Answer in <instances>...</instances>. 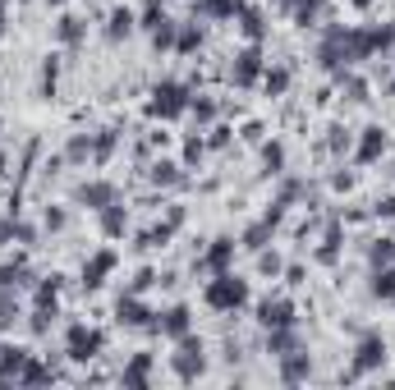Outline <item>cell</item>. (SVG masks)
<instances>
[{
	"label": "cell",
	"mask_w": 395,
	"mask_h": 390,
	"mask_svg": "<svg viewBox=\"0 0 395 390\" xmlns=\"http://www.w3.org/2000/svg\"><path fill=\"white\" fill-rule=\"evenodd\" d=\"M377 216H395V197H381V202H377Z\"/></svg>",
	"instance_id": "e575fe53"
},
{
	"label": "cell",
	"mask_w": 395,
	"mask_h": 390,
	"mask_svg": "<svg viewBox=\"0 0 395 390\" xmlns=\"http://www.w3.org/2000/svg\"><path fill=\"white\" fill-rule=\"evenodd\" d=\"M258 69H262V56H258V51H243L239 60H235V83H253Z\"/></svg>",
	"instance_id": "4fadbf2b"
},
{
	"label": "cell",
	"mask_w": 395,
	"mask_h": 390,
	"mask_svg": "<svg viewBox=\"0 0 395 390\" xmlns=\"http://www.w3.org/2000/svg\"><path fill=\"white\" fill-rule=\"evenodd\" d=\"M129 28H134V14H129V10H115V14H110V37H124Z\"/></svg>",
	"instance_id": "cb8c5ba5"
},
{
	"label": "cell",
	"mask_w": 395,
	"mask_h": 390,
	"mask_svg": "<svg viewBox=\"0 0 395 390\" xmlns=\"http://www.w3.org/2000/svg\"><path fill=\"white\" fill-rule=\"evenodd\" d=\"M372 294H377V299H391V294H395V267L377 271V280H372Z\"/></svg>",
	"instance_id": "7402d4cb"
},
{
	"label": "cell",
	"mask_w": 395,
	"mask_h": 390,
	"mask_svg": "<svg viewBox=\"0 0 395 390\" xmlns=\"http://www.w3.org/2000/svg\"><path fill=\"white\" fill-rule=\"evenodd\" d=\"M280 376H285V381H304L308 376V354H299V349H289V354H280Z\"/></svg>",
	"instance_id": "30bf717a"
},
{
	"label": "cell",
	"mask_w": 395,
	"mask_h": 390,
	"mask_svg": "<svg viewBox=\"0 0 395 390\" xmlns=\"http://www.w3.org/2000/svg\"><path fill=\"white\" fill-rule=\"evenodd\" d=\"M101 230H106L110 239H115V234H124V211H120V207H101Z\"/></svg>",
	"instance_id": "ffe728a7"
},
{
	"label": "cell",
	"mask_w": 395,
	"mask_h": 390,
	"mask_svg": "<svg viewBox=\"0 0 395 390\" xmlns=\"http://www.w3.org/2000/svg\"><path fill=\"white\" fill-rule=\"evenodd\" d=\"M230 257H235V243H230V239H216V243H212V253L202 257V267H207V271H216V276H221V271L230 267Z\"/></svg>",
	"instance_id": "9c48e42d"
},
{
	"label": "cell",
	"mask_w": 395,
	"mask_h": 390,
	"mask_svg": "<svg viewBox=\"0 0 395 390\" xmlns=\"http://www.w3.org/2000/svg\"><path fill=\"white\" fill-rule=\"evenodd\" d=\"M239 28L248 32V37H262V14H258V10H243V14H239Z\"/></svg>",
	"instance_id": "d4e9b609"
},
{
	"label": "cell",
	"mask_w": 395,
	"mask_h": 390,
	"mask_svg": "<svg viewBox=\"0 0 395 390\" xmlns=\"http://www.w3.org/2000/svg\"><path fill=\"white\" fill-rule=\"evenodd\" d=\"M88 151H92V138H74V143H69V161H83Z\"/></svg>",
	"instance_id": "f1b7e54d"
},
{
	"label": "cell",
	"mask_w": 395,
	"mask_h": 390,
	"mask_svg": "<svg viewBox=\"0 0 395 390\" xmlns=\"http://www.w3.org/2000/svg\"><path fill=\"white\" fill-rule=\"evenodd\" d=\"M51 5H60V0H51Z\"/></svg>",
	"instance_id": "74e56055"
},
{
	"label": "cell",
	"mask_w": 395,
	"mask_h": 390,
	"mask_svg": "<svg viewBox=\"0 0 395 390\" xmlns=\"http://www.w3.org/2000/svg\"><path fill=\"white\" fill-rule=\"evenodd\" d=\"M156 326L166 330V335H175V340H180V335H189V308H170Z\"/></svg>",
	"instance_id": "9a60e30c"
},
{
	"label": "cell",
	"mask_w": 395,
	"mask_h": 390,
	"mask_svg": "<svg viewBox=\"0 0 395 390\" xmlns=\"http://www.w3.org/2000/svg\"><path fill=\"white\" fill-rule=\"evenodd\" d=\"M19 285H28V267H23V262L0 267V289H19Z\"/></svg>",
	"instance_id": "d6986e66"
},
{
	"label": "cell",
	"mask_w": 395,
	"mask_h": 390,
	"mask_svg": "<svg viewBox=\"0 0 395 390\" xmlns=\"http://www.w3.org/2000/svg\"><path fill=\"white\" fill-rule=\"evenodd\" d=\"M78 197H83L88 207H110V202H115V188H110V184H83Z\"/></svg>",
	"instance_id": "7c38bea8"
},
{
	"label": "cell",
	"mask_w": 395,
	"mask_h": 390,
	"mask_svg": "<svg viewBox=\"0 0 395 390\" xmlns=\"http://www.w3.org/2000/svg\"><path fill=\"white\" fill-rule=\"evenodd\" d=\"M115 317H120L124 326H143V321H147V308H143L138 299H120L115 303Z\"/></svg>",
	"instance_id": "5bb4252c"
},
{
	"label": "cell",
	"mask_w": 395,
	"mask_h": 390,
	"mask_svg": "<svg viewBox=\"0 0 395 390\" xmlns=\"http://www.w3.org/2000/svg\"><path fill=\"white\" fill-rule=\"evenodd\" d=\"M207 303H212L216 313H235V308H243V303H248V285L221 271L212 285H207Z\"/></svg>",
	"instance_id": "6da1fadb"
},
{
	"label": "cell",
	"mask_w": 395,
	"mask_h": 390,
	"mask_svg": "<svg viewBox=\"0 0 395 390\" xmlns=\"http://www.w3.org/2000/svg\"><path fill=\"white\" fill-rule=\"evenodd\" d=\"M110 271H115V253H97V257L88 262V267H83V285L97 289V285H101V280L110 276Z\"/></svg>",
	"instance_id": "ba28073f"
},
{
	"label": "cell",
	"mask_w": 395,
	"mask_h": 390,
	"mask_svg": "<svg viewBox=\"0 0 395 390\" xmlns=\"http://www.w3.org/2000/svg\"><path fill=\"white\" fill-rule=\"evenodd\" d=\"M267 345H272V354H289V349H299V335L289 326H272V340H267Z\"/></svg>",
	"instance_id": "e0dca14e"
},
{
	"label": "cell",
	"mask_w": 395,
	"mask_h": 390,
	"mask_svg": "<svg viewBox=\"0 0 395 390\" xmlns=\"http://www.w3.org/2000/svg\"><path fill=\"white\" fill-rule=\"evenodd\" d=\"M262 271H267V276H276V271H280V257H276V253L262 257Z\"/></svg>",
	"instance_id": "836d02e7"
},
{
	"label": "cell",
	"mask_w": 395,
	"mask_h": 390,
	"mask_svg": "<svg viewBox=\"0 0 395 390\" xmlns=\"http://www.w3.org/2000/svg\"><path fill=\"white\" fill-rule=\"evenodd\" d=\"M147 372H152V358H147V354H138V358L124 367V386H143V381H147Z\"/></svg>",
	"instance_id": "ac0fdd59"
},
{
	"label": "cell",
	"mask_w": 395,
	"mask_h": 390,
	"mask_svg": "<svg viewBox=\"0 0 395 390\" xmlns=\"http://www.w3.org/2000/svg\"><path fill=\"white\" fill-rule=\"evenodd\" d=\"M372 262H395V239H381L372 248Z\"/></svg>",
	"instance_id": "83f0119b"
},
{
	"label": "cell",
	"mask_w": 395,
	"mask_h": 390,
	"mask_svg": "<svg viewBox=\"0 0 395 390\" xmlns=\"http://www.w3.org/2000/svg\"><path fill=\"white\" fill-rule=\"evenodd\" d=\"M322 14H326V0H304V5H299V23H304V28Z\"/></svg>",
	"instance_id": "603a6c76"
},
{
	"label": "cell",
	"mask_w": 395,
	"mask_h": 390,
	"mask_svg": "<svg viewBox=\"0 0 395 390\" xmlns=\"http://www.w3.org/2000/svg\"><path fill=\"white\" fill-rule=\"evenodd\" d=\"M28 363V349H0V381H23Z\"/></svg>",
	"instance_id": "52a82bcc"
},
{
	"label": "cell",
	"mask_w": 395,
	"mask_h": 390,
	"mask_svg": "<svg viewBox=\"0 0 395 390\" xmlns=\"http://www.w3.org/2000/svg\"><path fill=\"white\" fill-rule=\"evenodd\" d=\"M147 110H152V115H161V120H170V115L189 110V97H184V88H180V83H161V88L152 92Z\"/></svg>",
	"instance_id": "7a4b0ae2"
},
{
	"label": "cell",
	"mask_w": 395,
	"mask_h": 390,
	"mask_svg": "<svg viewBox=\"0 0 395 390\" xmlns=\"http://www.w3.org/2000/svg\"><path fill=\"white\" fill-rule=\"evenodd\" d=\"M359 5H372V0H359Z\"/></svg>",
	"instance_id": "8d00e7d4"
},
{
	"label": "cell",
	"mask_w": 395,
	"mask_h": 390,
	"mask_svg": "<svg viewBox=\"0 0 395 390\" xmlns=\"http://www.w3.org/2000/svg\"><path fill=\"white\" fill-rule=\"evenodd\" d=\"M285 83H289L285 69H272V74H267V88H272V92H285Z\"/></svg>",
	"instance_id": "4dcf8cb0"
},
{
	"label": "cell",
	"mask_w": 395,
	"mask_h": 390,
	"mask_svg": "<svg viewBox=\"0 0 395 390\" xmlns=\"http://www.w3.org/2000/svg\"><path fill=\"white\" fill-rule=\"evenodd\" d=\"M235 5H239V0H202L207 14H235Z\"/></svg>",
	"instance_id": "4316f807"
},
{
	"label": "cell",
	"mask_w": 395,
	"mask_h": 390,
	"mask_svg": "<svg viewBox=\"0 0 395 390\" xmlns=\"http://www.w3.org/2000/svg\"><path fill=\"white\" fill-rule=\"evenodd\" d=\"M152 184H180V165L175 161H156L152 165Z\"/></svg>",
	"instance_id": "44dd1931"
},
{
	"label": "cell",
	"mask_w": 395,
	"mask_h": 390,
	"mask_svg": "<svg viewBox=\"0 0 395 390\" xmlns=\"http://www.w3.org/2000/svg\"><path fill=\"white\" fill-rule=\"evenodd\" d=\"M258 321H262L267 330H272V326H289V321H294V308H289L285 299H267V303L258 308Z\"/></svg>",
	"instance_id": "8992f818"
},
{
	"label": "cell",
	"mask_w": 395,
	"mask_h": 390,
	"mask_svg": "<svg viewBox=\"0 0 395 390\" xmlns=\"http://www.w3.org/2000/svg\"><path fill=\"white\" fill-rule=\"evenodd\" d=\"M0 37H5V14H0Z\"/></svg>",
	"instance_id": "d590c367"
},
{
	"label": "cell",
	"mask_w": 395,
	"mask_h": 390,
	"mask_svg": "<svg viewBox=\"0 0 395 390\" xmlns=\"http://www.w3.org/2000/svg\"><path fill=\"white\" fill-rule=\"evenodd\" d=\"M262 156H267V165H272V170H280V165H285V151H280V147H267Z\"/></svg>",
	"instance_id": "1f68e13d"
},
{
	"label": "cell",
	"mask_w": 395,
	"mask_h": 390,
	"mask_svg": "<svg viewBox=\"0 0 395 390\" xmlns=\"http://www.w3.org/2000/svg\"><path fill=\"white\" fill-rule=\"evenodd\" d=\"M189 106H193V110L202 115V120H212V115H216V106H212V101H189Z\"/></svg>",
	"instance_id": "d6a6232c"
},
{
	"label": "cell",
	"mask_w": 395,
	"mask_h": 390,
	"mask_svg": "<svg viewBox=\"0 0 395 390\" xmlns=\"http://www.w3.org/2000/svg\"><path fill=\"white\" fill-rule=\"evenodd\" d=\"M272 226H276V221H258V226H248V230H243V248H253V253H258V248H267Z\"/></svg>",
	"instance_id": "2e32d148"
},
{
	"label": "cell",
	"mask_w": 395,
	"mask_h": 390,
	"mask_svg": "<svg viewBox=\"0 0 395 390\" xmlns=\"http://www.w3.org/2000/svg\"><path fill=\"white\" fill-rule=\"evenodd\" d=\"M97 349H101V335L88 326H69V358L74 363H88L97 358Z\"/></svg>",
	"instance_id": "5b68a950"
},
{
	"label": "cell",
	"mask_w": 395,
	"mask_h": 390,
	"mask_svg": "<svg viewBox=\"0 0 395 390\" xmlns=\"http://www.w3.org/2000/svg\"><path fill=\"white\" fill-rule=\"evenodd\" d=\"M175 372H180L184 381H193V376L202 372V340H193V335H180V354H175Z\"/></svg>",
	"instance_id": "3957f363"
},
{
	"label": "cell",
	"mask_w": 395,
	"mask_h": 390,
	"mask_svg": "<svg viewBox=\"0 0 395 390\" xmlns=\"http://www.w3.org/2000/svg\"><path fill=\"white\" fill-rule=\"evenodd\" d=\"M198 42H202V32H193V28L180 32V51H198Z\"/></svg>",
	"instance_id": "f546056e"
},
{
	"label": "cell",
	"mask_w": 395,
	"mask_h": 390,
	"mask_svg": "<svg viewBox=\"0 0 395 390\" xmlns=\"http://www.w3.org/2000/svg\"><path fill=\"white\" fill-rule=\"evenodd\" d=\"M386 151V134L381 129H363V143H359V161H377Z\"/></svg>",
	"instance_id": "8fae6325"
},
{
	"label": "cell",
	"mask_w": 395,
	"mask_h": 390,
	"mask_svg": "<svg viewBox=\"0 0 395 390\" xmlns=\"http://www.w3.org/2000/svg\"><path fill=\"white\" fill-rule=\"evenodd\" d=\"M381 363H386V345H381V335H363V340H359V354H354V372L350 376L372 372V367H381Z\"/></svg>",
	"instance_id": "277c9868"
},
{
	"label": "cell",
	"mask_w": 395,
	"mask_h": 390,
	"mask_svg": "<svg viewBox=\"0 0 395 390\" xmlns=\"http://www.w3.org/2000/svg\"><path fill=\"white\" fill-rule=\"evenodd\" d=\"M83 37V23L78 19H60V42H78Z\"/></svg>",
	"instance_id": "484cf974"
}]
</instances>
